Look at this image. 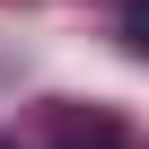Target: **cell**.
Returning a JSON list of instances; mask_svg holds the SVG:
<instances>
[{
  "instance_id": "obj_1",
  "label": "cell",
  "mask_w": 149,
  "mask_h": 149,
  "mask_svg": "<svg viewBox=\"0 0 149 149\" xmlns=\"http://www.w3.org/2000/svg\"><path fill=\"white\" fill-rule=\"evenodd\" d=\"M123 35H132V53H149V0H132V9H123Z\"/></svg>"
}]
</instances>
